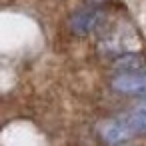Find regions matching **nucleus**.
<instances>
[{
  "instance_id": "1",
  "label": "nucleus",
  "mask_w": 146,
  "mask_h": 146,
  "mask_svg": "<svg viewBox=\"0 0 146 146\" xmlns=\"http://www.w3.org/2000/svg\"><path fill=\"white\" fill-rule=\"evenodd\" d=\"M104 22V12L96 6L92 8H84V10H78L70 16L68 20V26L74 34L78 36H88L92 32H96Z\"/></svg>"
},
{
  "instance_id": "2",
  "label": "nucleus",
  "mask_w": 146,
  "mask_h": 146,
  "mask_svg": "<svg viewBox=\"0 0 146 146\" xmlns=\"http://www.w3.org/2000/svg\"><path fill=\"white\" fill-rule=\"evenodd\" d=\"M110 86L128 96H138L146 98V74L144 72H126V74H116L110 80Z\"/></svg>"
},
{
  "instance_id": "3",
  "label": "nucleus",
  "mask_w": 146,
  "mask_h": 146,
  "mask_svg": "<svg viewBox=\"0 0 146 146\" xmlns=\"http://www.w3.org/2000/svg\"><path fill=\"white\" fill-rule=\"evenodd\" d=\"M100 136L106 144H124L128 142L130 138L136 136V132L132 130V126L128 124L126 116H118V118H112L108 122H104L100 126Z\"/></svg>"
},
{
  "instance_id": "4",
  "label": "nucleus",
  "mask_w": 146,
  "mask_h": 146,
  "mask_svg": "<svg viewBox=\"0 0 146 146\" xmlns=\"http://www.w3.org/2000/svg\"><path fill=\"white\" fill-rule=\"evenodd\" d=\"M114 68H118L120 74H126V72H144L146 74V58L138 52H126L114 60Z\"/></svg>"
},
{
  "instance_id": "5",
  "label": "nucleus",
  "mask_w": 146,
  "mask_h": 146,
  "mask_svg": "<svg viewBox=\"0 0 146 146\" xmlns=\"http://www.w3.org/2000/svg\"><path fill=\"white\" fill-rule=\"evenodd\" d=\"M124 116H126L128 124L132 126V130L136 132V136L146 134V112H140V110H134V108H132V110L126 112Z\"/></svg>"
},
{
  "instance_id": "6",
  "label": "nucleus",
  "mask_w": 146,
  "mask_h": 146,
  "mask_svg": "<svg viewBox=\"0 0 146 146\" xmlns=\"http://www.w3.org/2000/svg\"><path fill=\"white\" fill-rule=\"evenodd\" d=\"M134 110H140V112H146V98H140V102L134 106Z\"/></svg>"
}]
</instances>
